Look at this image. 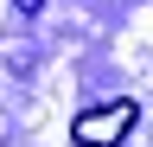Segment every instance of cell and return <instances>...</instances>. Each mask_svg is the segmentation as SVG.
Listing matches in <instances>:
<instances>
[{
  "instance_id": "obj_1",
  "label": "cell",
  "mask_w": 153,
  "mask_h": 147,
  "mask_svg": "<svg viewBox=\"0 0 153 147\" xmlns=\"http://www.w3.org/2000/svg\"><path fill=\"white\" fill-rule=\"evenodd\" d=\"M134 122H140V109H134L128 96L121 102H96V109H83V115L70 122V141L76 147H121Z\"/></svg>"
}]
</instances>
